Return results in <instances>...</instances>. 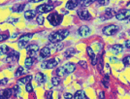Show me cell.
<instances>
[{
    "mask_svg": "<svg viewBox=\"0 0 130 99\" xmlns=\"http://www.w3.org/2000/svg\"><path fill=\"white\" fill-rule=\"evenodd\" d=\"M75 54H76V51L74 49H68L65 52L64 56L65 57H71V56H73V55H75Z\"/></svg>",
    "mask_w": 130,
    "mask_h": 99,
    "instance_id": "f1b7e54d",
    "label": "cell"
},
{
    "mask_svg": "<svg viewBox=\"0 0 130 99\" xmlns=\"http://www.w3.org/2000/svg\"><path fill=\"white\" fill-rule=\"evenodd\" d=\"M0 93L2 94V96H3L5 99H9L12 95V89L7 88V89H4V90H3L2 92H0Z\"/></svg>",
    "mask_w": 130,
    "mask_h": 99,
    "instance_id": "cb8c5ba5",
    "label": "cell"
},
{
    "mask_svg": "<svg viewBox=\"0 0 130 99\" xmlns=\"http://www.w3.org/2000/svg\"><path fill=\"white\" fill-rule=\"evenodd\" d=\"M33 63H34V58H33V56H28V57L25 58V60H24V65H25V68H26V69L31 68L33 65Z\"/></svg>",
    "mask_w": 130,
    "mask_h": 99,
    "instance_id": "ffe728a7",
    "label": "cell"
},
{
    "mask_svg": "<svg viewBox=\"0 0 130 99\" xmlns=\"http://www.w3.org/2000/svg\"><path fill=\"white\" fill-rule=\"evenodd\" d=\"M98 65V68H99V71L100 72H103V68H104V63H103V58H102V56L101 55H99V57H98L97 59V64Z\"/></svg>",
    "mask_w": 130,
    "mask_h": 99,
    "instance_id": "4316f807",
    "label": "cell"
},
{
    "mask_svg": "<svg viewBox=\"0 0 130 99\" xmlns=\"http://www.w3.org/2000/svg\"><path fill=\"white\" fill-rule=\"evenodd\" d=\"M0 51H1V53L2 54H9L10 52H11V48L10 47H8L7 45H5V44H3V45H1L0 46Z\"/></svg>",
    "mask_w": 130,
    "mask_h": 99,
    "instance_id": "484cf974",
    "label": "cell"
},
{
    "mask_svg": "<svg viewBox=\"0 0 130 99\" xmlns=\"http://www.w3.org/2000/svg\"><path fill=\"white\" fill-rule=\"evenodd\" d=\"M31 80H32V76H25V77L18 80V85L19 86H26L28 84H30Z\"/></svg>",
    "mask_w": 130,
    "mask_h": 99,
    "instance_id": "4fadbf2b",
    "label": "cell"
},
{
    "mask_svg": "<svg viewBox=\"0 0 130 99\" xmlns=\"http://www.w3.org/2000/svg\"><path fill=\"white\" fill-rule=\"evenodd\" d=\"M129 34H130V33H129Z\"/></svg>",
    "mask_w": 130,
    "mask_h": 99,
    "instance_id": "f907efd6",
    "label": "cell"
},
{
    "mask_svg": "<svg viewBox=\"0 0 130 99\" xmlns=\"http://www.w3.org/2000/svg\"><path fill=\"white\" fill-rule=\"evenodd\" d=\"M36 15H37V12L35 10H28L24 13V18L26 20H32L36 16Z\"/></svg>",
    "mask_w": 130,
    "mask_h": 99,
    "instance_id": "2e32d148",
    "label": "cell"
},
{
    "mask_svg": "<svg viewBox=\"0 0 130 99\" xmlns=\"http://www.w3.org/2000/svg\"><path fill=\"white\" fill-rule=\"evenodd\" d=\"M63 68V71H64L65 75H69L71 73L75 71L76 69V64L75 63H72V62H69V63H66L65 65L62 66Z\"/></svg>",
    "mask_w": 130,
    "mask_h": 99,
    "instance_id": "9c48e42d",
    "label": "cell"
},
{
    "mask_svg": "<svg viewBox=\"0 0 130 99\" xmlns=\"http://www.w3.org/2000/svg\"><path fill=\"white\" fill-rule=\"evenodd\" d=\"M25 73H26V71L24 70V68L22 67V66H19V68L17 69L16 73H15V76L16 77H21L22 75H24Z\"/></svg>",
    "mask_w": 130,
    "mask_h": 99,
    "instance_id": "d4e9b609",
    "label": "cell"
},
{
    "mask_svg": "<svg viewBox=\"0 0 130 99\" xmlns=\"http://www.w3.org/2000/svg\"><path fill=\"white\" fill-rule=\"evenodd\" d=\"M122 51H123L122 45L116 44L112 47V52H113L114 54H116V55H119V54H120V53H122Z\"/></svg>",
    "mask_w": 130,
    "mask_h": 99,
    "instance_id": "ac0fdd59",
    "label": "cell"
},
{
    "mask_svg": "<svg viewBox=\"0 0 130 99\" xmlns=\"http://www.w3.org/2000/svg\"><path fill=\"white\" fill-rule=\"evenodd\" d=\"M55 73H56L57 77H64V76H65V73H64V71H63V68H62V66H61V67H58V68L56 69Z\"/></svg>",
    "mask_w": 130,
    "mask_h": 99,
    "instance_id": "f546056e",
    "label": "cell"
},
{
    "mask_svg": "<svg viewBox=\"0 0 130 99\" xmlns=\"http://www.w3.org/2000/svg\"><path fill=\"white\" fill-rule=\"evenodd\" d=\"M45 98L46 99H53V91L52 90H48L45 93Z\"/></svg>",
    "mask_w": 130,
    "mask_h": 99,
    "instance_id": "f35d334b",
    "label": "cell"
},
{
    "mask_svg": "<svg viewBox=\"0 0 130 99\" xmlns=\"http://www.w3.org/2000/svg\"><path fill=\"white\" fill-rule=\"evenodd\" d=\"M47 19L53 26H57L62 22L63 16L58 14V13H53V14H50L49 16H47Z\"/></svg>",
    "mask_w": 130,
    "mask_h": 99,
    "instance_id": "7a4b0ae2",
    "label": "cell"
},
{
    "mask_svg": "<svg viewBox=\"0 0 130 99\" xmlns=\"http://www.w3.org/2000/svg\"><path fill=\"white\" fill-rule=\"evenodd\" d=\"M19 58H20V53L17 51H14V50H11V52L7 55L6 61L7 62H14V61L19 60Z\"/></svg>",
    "mask_w": 130,
    "mask_h": 99,
    "instance_id": "8992f818",
    "label": "cell"
},
{
    "mask_svg": "<svg viewBox=\"0 0 130 99\" xmlns=\"http://www.w3.org/2000/svg\"><path fill=\"white\" fill-rule=\"evenodd\" d=\"M33 37V33H27V34H23L19 38V42H29V40Z\"/></svg>",
    "mask_w": 130,
    "mask_h": 99,
    "instance_id": "e0dca14e",
    "label": "cell"
},
{
    "mask_svg": "<svg viewBox=\"0 0 130 99\" xmlns=\"http://www.w3.org/2000/svg\"><path fill=\"white\" fill-rule=\"evenodd\" d=\"M122 62L125 66H128L130 65V55H127V56H124L122 58Z\"/></svg>",
    "mask_w": 130,
    "mask_h": 99,
    "instance_id": "836d02e7",
    "label": "cell"
},
{
    "mask_svg": "<svg viewBox=\"0 0 130 99\" xmlns=\"http://www.w3.org/2000/svg\"><path fill=\"white\" fill-rule=\"evenodd\" d=\"M29 2H34V3H36V2H42L41 0H30Z\"/></svg>",
    "mask_w": 130,
    "mask_h": 99,
    "instance_id": "c3c4849f",
    "label": "cell"
},
{
    "mask_svg": "<svg viewBox=\"0 0 130 99\" xmlns=\"http://www.w3.org/2000/svg\"><path fill=\"white\" fill-rule=\"evenodd\" d=\"M68 35H69V30L68 29H60L58 31L52 33L49 36V40L51 43H60Z\"/></svg>",
    "mask_w": 130,
    "mask_h": 99,
    "instance_id": "6da1fadb",
    "label": "cell"
},
{
    "mask_svg": "<svg viewBox=\"0 0 130 99\" xmlns=\"http://www.w3.org/2000/svg\"><path fill=\"white\" fill-rule=\"evenodd\" d=\"M0 99H5L3 96H2V94H1V93H0Z\"/></svg>",
    "mask_w": 130,
    "mask_h": 99,
    "instance_id": "681fc988",
    "label": "cell"
},
{
    "mask_svg": "<svg viewBox=\"0 0 130 99\" xmlns=\"http://www.w3.org/2000/svg\"><path fill=\"white\" fill-rule=\"evenodd\" d=\"M25 90H26L27 92H32L33 91V87L31 84H28L25 86Z\"/></svg>",
    "mask_w": 130,
    "mask_h": 99,
    "instance_id": "ab89813d",
    "label": "cell"
},
{
    "mask_svg": "<svg viewBox=\"0 0 130 99\" xmlns=\"http://www.w3.org/2000/svg\"><path fill=\"white\" fill-rule=\"evenodd\" d=\"M8 38H9V34H7V33H0V42L5 41Z\"/></svg>",
    "mask_w": 130,
    "mask_h": 99,
    "instance_id": "8d00e7d4",
    "label": "cell"
},
{
    "mask_svg": "<svg viewBox=\"0 0 130 99\" xmlns=\"http://www.w3.org/2000/svg\"><path fill=\"white\" fill-rule=\"evenodd\" d=\"M96 2H98L99 5H107V4L110 3L109 0H99V1H96Z\"/></svg>",
    "mask_w": 130,
    "mask_h": 99,
    "instance_id": "b9f144b4",
    "label": "cell"
},
{
    "mask_svg": "<svg viewBox=\"0 0 130 99\" xmlns=\"http://www.w3.org/2000/svg\"><path fill=\"white\" fill-rule=\"evenodd\" d=\"M35 80H36V82H38L39 85H42L44 82H46V80H47V77H46V75L43 74V73H37L36 74V76H35Z\"/></svg>",
    "mask_w": 130,
    "mask_h": 99,
    "instance_id": "5bb4252c",
    "label": "cell"
},
{
    "mask_svg": "<svg viewBox=\"0 0 130 99\" xmlns=\"http://www.w3.org/2000/svg\"><path fill=\"white\" fill-rule=\"evenodd\" d=\"M79 65L83 67V68H85V69H87V61L85 60H80L79 61Z\"/></svg>",
    "mask_w": 130,
    "mask_h": 99,
    "instance_id": "60d3db41",
    "label": "cell"
},
{
    "mask_svg": "<svg viewBox=\"0 0 130 99\" xmlns=\"http://www.w3.org/2000/svg\"><path fill=\"white\" fill-rule=\"evenodd\" d=\"M109 79H110V77H109V76H105V77H104V79L102 80L101 84L104 86V88H109V81H110Z\"/></svg>",
    "mask_w": 130,
    "mask_h": 99,
    "instance_id": "4dcf8cb0",
    "label": "cell"
},
{
    "mask_svg": "<svg viewBox=\"0 0 130 99\" xmlns=\"http://www.w3.org/2000/svg\"><path fill=\"white\" fill-rule=\"evenodd\" d=\"M50 49H54L55 51H60L63 48V44L61 43H51L50 45H48Z\"/></svg>",
    "mask_w": 130,
    "mask_h": 99,
    "instance_id": "7402d4cb",
    "label": "cell"
},
{
    "mask_svg": "<svg viewBox=\"0 0 130 99\" xmlns=\"http://www.w3.org/2000/svg\"><path fill=\"white\" fill-rule=\"evenodd\" d=\"M119 30V26L116 25V24H110V25H107L106 27L103 28V33L106 35V36H111V35H114Z\"/></svg>",
    "mask_w": 130,
    "mask_h": 99,
    "instance_id": "277c9868",
    "label": "cell"
},
{
    "mask_svg": "<svg viewBox=\"0 0 130 99\" xmlns=\"http://www.w3.org/2000/svg\"><path fill=\"white\" fill-rule=\"evenodd\" d=\"M19 22V19L16 18V19H14V18H9L8 20H7V22L8 23H11V24H15L16 22Z\"/></svg>",
    "mask_w": 130,
    "mask_h": 99,
    "instance_id": "74e56055",
    "label": "cell"
},
{
    "mask_svg": "<svg viewBox=\"0 0 130 99\" xmlns=\"http://www.w3.org/2000/svg\"><path fill=\"white\" fill-rule=\"evenodd\" d=\"M50 55H51V49L48 46L44 47L43 49L40 51V56L43 57V58H46V57L50 56Z\"/></svg>",
    "mask_w": 130,
    "mask_h": 99,
    "instance_id": "9a60e30c",
    "label": "cell"
},
{
    "mask_svg": "<svg viewBox=\"0 0 130 99\" xmlns=\"http://www.w3.org/2000/svg\"><path fill=\"white\" fill-rule=\"evenodd\" d=\"M38 51H39V47L35 44H31V45H29V46H27L26 47V53L29 56L34 55L37 52H38Z\"/></svg>",
    "mask_w": 130,
    "mask_h": 99,
    "instance_id": "7c38bea8",
    "label": "cell"
},
{
    "mask_svg": "<svg viewBox=\"0 0 130 99\" xmlns=\"http://www.w3.org/2000/svg\"><path fill=\"white\" fill-rule=\"evenodd\" d=\"M24 7H25L24 4H20V5L17 4V5H15L12 8V12H14V13H21L24 9Z\"/></svg>",
    "mask_w": 130,
    "mask_h": 99,
    "instance_id": "603a6c76",
    "label": "cell"
},
{
    "mask_svg": "<svg viewBox=\"0 0 130 99\" xmlns=\"http://www.w3.org/2000/svg\"><path fill=\"white\" fill-rule=\"evenodd\" d=\"M78 2H80L84 7H87V6H89L93 2H95V1L94 0H84V1H78Z\"/></svg>",
    "mask_w": 130,
    "mask_h": 99,
    "instance_id": "1f68e13d",
    "label": "cell"
},
{
    "mask_svg": "<svg viewBox=\"0 0 130 99\" xmlns=\"http://www.w3.org/2000/svg\"><path fill=\"white\" fill-rule=\"evenodd\" d=\"M73 97H74V95H73V94H71V93H69V92H67V93L64 94V98L65 99H72Z\"/></svg>",
    "mask_w": 130,
    "mask_h": 99,
    "instance_id": "ee69618b",
    "label": "cell"
},
{
    "mask_svg": "<svg viewBox=\"0 0 130 99\" xmlns=\"http://www.w3.org/2000/svg\"><path fill=\"white\" fill-rule=\"evenodd\" d=\"M116 12L113 9H106L105 10V16H107L110 19V18H113V16H116Z\"/></svg>",
    "mask_w": 130,
    "mask_h": 99,
    "instance_id": "83f0119b",
    "label": "cell"
},
{
    "mask_svg": "<svg viewBox=\"0 0 130 99\" xmlns=\"http://www.w3.org/2000/svg\"><path fill=\"white\" fill-rule=\"evenodd\" d=\"M78 1H68L66 4H65V8L67 10H73L75 9L77 6H78Z\"/></svg>",
    "mask_w": 130,
    "mask_h": 99,
    "instance_id": "44dd1931",
    "label": "cell"
},
{
    "mask_svg": "<svg viewBox=\"0 0 130 99\" xmlns=\"http://www.w3.org/2000/svg\"><path fill=\"white\" fill-rule=\"evenodd\" d=\"M27 45V42H19V47L21 48V49H23V48H25Z\"/></svg>",
    "mask_w": 130,
    "mask_h": 99,
    "instance_id": "7bdbcfd3",
    "label": "cell"
},
{
    "mask_svg": "<svg viewBox=\"0 0 130 99\" xmlns=\"http://www.w3.org/2000/svg\"><path fill=\"white\" fill-rule=\"evenodd\" d=\"M52 10H54V6L50 5V4H42L37 7L36 11L40 13V14H43V13H49Z\"/></svg>",
    "mask_w": 130,
    "mask_h": 99,
    "instance_id": "ba28073f",
    "label": "cell"
},
{
    "mask_svg": "<svg viewBox=\"0 0 130 99\" xmlns=\"http://www.w3.org/2000/svg\"><path fill=\"white\" fill-rule=\"evenodd\" d=\"M87 55H88V56L90 57L91 64L93 66H95L96 64H97V56L95 55L94 52L92 51L91 47H87Z\"/></svg>",
    "mask_w": 130,
    "mask_h": 99,
    "instance_id": "8fae6325",
    "label": "cell"
},
{
    "mask_svg": "<svg viewBox=\"0 0 130 99\" xmlns=\"http://www.w3.org/2000/svg\"><path fill=\"white\" fill-rule=\"evenodd\" d=\"M59 78L58 77H53L52 78V84L54 87H57L59 85Z\"/></svg>",
    "mask_w": 130,
    "mask_h": 99,
    "instance_id": "d6a6232c",
    "label": "cell"
},
{
    "mask_svg": "<svg viewBox=\"0 0 130 99\" xmlns=\"http://www.w3.org/2000/svg\"><path fill=\"white\" fill-rule=\"evenodd\" d=\"M60 62V60L57 57H54L51 58L49 60H46L41 63V68L42 69H53L54 67H56L57 64Z\"/></svg>",
    "mask_w": 130,
    "mask_h": 99,
    "instance_id": "3957f363",
    "label": "cell"
},
{
    "mask_svg": "<svg viewBox=\"0 0 130 99\" xmlns=\"http://www.w3.org/2000/svg\"><path fill=\"white\" fill-rule=\"evenodd\" d=\"M8 82V79L5 78V79H2V80H0V86L1 85H6Z\"/></svg>",
    "mask_w": 130,
    "mask_h": 99,
    "instance_id": "bcb514c9",
    "label": "cell"
},
{
    "mask_svg": "<svg viewBox=\"0 0 130 99\" xmlns=\"http://www.w3.org/2000/svg\"><path fill=\"white\" fill-rule=\"evenodd\" d=\"M20 91H21V89H20V87H18V86H15L14 88H12V94H13V95L19 94L20 93Z\"/></svg>",
    "mask_w": 130,
    "mask_h": 99,
    "instance_id": "e575fe53",
    "label": "cell"
},
{
    "mask_svg": "<svg viewBox=\"0 0 130 99\" xmlns=\"http://www.w3.org/2000/svg\"><path fill=\"white\" fill-rule=\"evenodd\" d=\"M116 18L119 21H125L130 18V10L124 9V10H120L116 14Z\"/></svg>",
    "mask_w": 130,
    "mask_h": 99,
    "instance_id": "5b68a950",
    "label": "cell"
},
{
    "mask_svg": "<svg viewBox=\"0 0 130 99\" xmlns=\"http://www.w3.org/2000/svg\"><path fill=\"white\" fill-rule=\"evenodd\" d=\"M74 99H87V97L86 95V92L84 90L80 89L74 94Z\"/></svg>",
    "mask_w": 130,
    "mask_h": 99,
    "instance_id": "d6986e66",
    "label": "cell"
},
{
    "mask_svg": "<svg viewBox=\"0 0 130 99\" xmlns=\"http://www.w3.org/2000/svg\"><path fill=\"white\" fill-rule=\"evenodd\" d=\"M36 20H37V23L38 24H40V25H43V23H44V16H42V15H39V16H36Z\"/></svg>",
    "mask_w": 130,
    "mask_h": 99,
    "instance_id": "d590c367",
    "label": "cell"
},
{
    "mask_svg": "<svg viewBox=\"0 0 130 99\" xmlns=\"http://www.w3.org/2000/svg\"><path fill=\"white\" fill-rule=\"evenodd\" d=\"M78 34L81 37H87L90 34V28L87 25H83L78 29Z\"/></svg>",
    "mask_w": 130,
    "mask_h": 99,
    "instance_id": "30bf717a",
    "label": "cell"
},
{
    "mask_svg": "<svg viewBox=\"0 0 130 99\" xmlns=\"http://www.w3.org/2000/svg\"><path fill=\"white\" fill-rule=\"evenodd\" d=\"M77 15H78V16H79L81 20H84V21H88V20H91L92 19L90 13L87 11V10H86V9L78 10V11H77Z\"/></svg>",
    "mask_w": 130,
    "mask_h": 99,
    "instance_id": "52a82bcc",
    "label": "cell"
},
{
    "mask_svg": "<svg viewBox=\"0 0 130 99\" xmlns=\"http://www.w3.org/2000/svg\"><path fill=\"white\" fill-rule=\"evenodd\" d=\"M99 98L105 99V94H104L103 91H99Z\"/></svg>",
    "mask_w": 130,
    "mask_h": 99,
    "instance_id": "7dc6e473",
    "label": "cell"
},
{
    "mask_svg": "<svg viewBox=\"0 0 130 99\" xmlns=\"http://www.w3.org/2000/svg\"><path fill=\"white\" fill-rule=\"evenodd\" d=\"M124 46L126 49H130V39L129 40H126L124 42Z\"/></svg>",
    "mask_w": 130,
    "mask_h": 99,
    "instance_id": "f6af8a7d",
    "label": "cell"
}]
</instances>
